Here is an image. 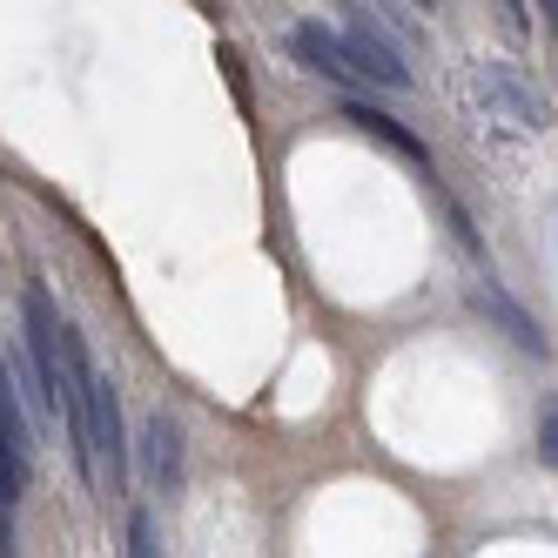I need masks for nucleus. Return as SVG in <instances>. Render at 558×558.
I'll return each instance as SVG.
<instances>
[{
	"label": "nucleus",
	"instance_id": "obj_3",
	"mask_svg": "<svg viewBox=\"0 0 558 558\" xmlns=\"http://www.w3.org/2000/svg\"><path fill=\"white\" fill-rule=\"evenodd\" d=\"M343 48H350L356 74H371V82H384V88H411L404 48H397V34L377 21V8H343Z\"/></svg>",
	"mask_w": 558,
	"mask_h": 558
},
{
	"label": "nucleus",
	"instance_id": "obj_7",
	"mask_svg": "<svg viewBox=\"0 0 558 558\" xmlns=\"http://www.w3.org/2000/svg\"><path fill=\"white\" fill-rule=\"evenodd\" d=\"M343 122H356L364 135L390 142L397 155H404V162H417V169H424V142H417V135H411L404 122H397V114H384V108H371V101H343Z\"/></svg>",
	"mask_w": 558,
	"mask_h": 558
},
{
	"label": "nucleus",
	"instance_id": "obj_8",
	"mask_svg": "<svg viewBox=\"0 0 558 558\" xmlns=\"http://www.w3.org/2000/svg\"><path fill=\"white\" fill-rule=\"evenodd\" d=\"M129 558H162V538H155V518L148 511L129 518Z\"/></svg>",
	"mask_w": 558,
	"mask_h": 558
},
{
	"label": "nucleus",
	"instance_id": "obj_2",
	"mask_svg": "<svg viewBox=\"0 0 558 558\" xmlns=\"http://www.w3.org/2000/svg\"><path fill=\"white\" fill-rule=\"evenodd\" d=\"M82 417H88V458L108 477L114 492L129 485V437H122V397H114V377L101 364H88L82 377Z\"/></svg>",
	"mask_w": 558,
	"mask_h": 558
},
{
	"label": "nucleus",
	"instance_id": "obj_5",
	"mask_svg": "<svg viewBox=\"0 0 558 558\" xmlns=\"http://www.w3.org/2000/svg\"><path fill=\"white\" fill-rule=\"evenodd\" d=\"M471 303L485 310L492 324H498V330H505L518 350H525V356H545V350H551V343H545V330H538L532 316H525V310H518V303L505 296V283H492V276H485V283H471Z\"/></svg>",
	"mask_w": 558,
	"mask_h": 558
},
{
	"label": "nucleus",
	"instance_id": "obj_9",
	"mask_svg": "<svg viewBox=\"0 0 558 558\" xmlns=\"http://www.w3.org/2000/svg\"><path fill=\"white\" fill-rule=\"evenodd\" d=\"M538 464H545V471L558 464V411H551V404H545V417H538Z\"/></svg>",
	"mask_w": 558,
	"mask_h": 558
},
{
	"label": "nucleus",
	"instance_id": "obj_6",
	"mask_svg": "<svg viewBox=\"0 0 558 558\" xmlns=\"http://www.w3.org/2000/svg\"><path fill=\"white\" fill-rule=\"evenodd\" d=\"M142 458H148V471H155V485H162V492L182 485V430H175L169 411H155L142 424Z\"/></svg>",
	"mask_w": 558,
	"mask_h": 558
},
{
	"label": "nucleus",
	"instance_id": "obj_4",
	"mask_svg": "<svg viewBox=\"0 0 558 558\" xmlns=\"http://www.w3.org/2000/svg\"><path fill=\"white\" fill-rule=\"evenodd\" d=\"M290 54H296L310 74H324V82H337V88H350V82H356L350 48H343V34H337L330 21H296V27H290Z\"/></svg>",
	"mask_w": 558,
	"mask_h": 558
},
{
	"label": "nucleus",
	"instance_id": "obj_1",
	"mask_svg": "<svg viewBox=\"0 0 558 558\" xmlns=\"http://www.w3.org/2000/svg\"><path fill=\"white\" fill-rule=\"evenodd\" d=\"M464 108L477 122H505V129H525V135L545 129V101L511 61H471L464 68Z\"/></svg>",
	"mask_w": 558,
	"mask_h": 558
}]
</instances>
